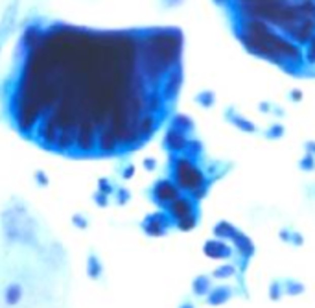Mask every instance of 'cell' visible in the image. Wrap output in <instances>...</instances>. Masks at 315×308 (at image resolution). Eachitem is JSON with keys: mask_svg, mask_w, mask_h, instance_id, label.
Instances as JSON below:
<instances>
[{"mask_svg": "<svg viewBox=\"0 0 315 308\" xmlns=\"http://www.w3.org/2000/svg\"><path fill=\"white\" fill-rule=\"evenodd\" d=\"M172 161V174L175 185L181 188V192L188 194L195 201H201L209 192V179L203 170L195 164V159L184 153H173Z\"/></svg>", "mask_w": 315, "mask_h": 308, "instance_id": "6da1fadb", "label": "cell"}, {"mask_svg": "<svg viewBox=\"0 0 315 308\" xmlns=\"http://www.w3.org/2000/svg\"><path fill=\"white\" fill-rule=\"evenodd\" d=\"M280 31H282L286 37H290L291 41H295L297 45L306 46L311 41V37L315 36V20L302 19L291 26H286V28H282Z\"/></svg>", "mask_w": 315, "mask_h": 308, "instance_id": "7a4b0ae2", "label": "cell"}, {"mask_svg": "<svg viewBox=\"0 0 315 308\" xmlns=\"http://www.w3.org/2000/svg\"><path fill=\"white\" fill-rule=\"evenodd\" d=\"M198 203L199 201H195L188 194H181L177 199H173L168 207H166V212H168L173 220V225L181 218H186L190 214H198Z\"/></svg>", "mask_w": 315, "mask_h": 308, "instance_id": "3957f363", "label": "cell"}, {"mask_svg": "<svg viewBox=\"0 0 315 308\" xmlns=\"http://www.w3.org/2000/svg\"><path fill=\"white\" fill-rule=\"evenodd\" d=\"M179 196H181V188L175 185L173 179L172 181H170V179H161V181L155 185V188H153V197H155V201H157L159 205H163L164 209L168 207L173 199H177Z\"/></svg>", "mask_w": 315, "mask_h": 308, "instance_id": "277c9868", "label": "cell"}, {"mask_svg": "<svg viewBox=\"0 0 315 308\" xmlns=\"http://www.w3.org/2000/svg\"><path fill=\"white\" fill-rule=\"evenodd\" d=\"M173 223L172 216H170L168 212H157V214H153L146 220L144 223V229H146L147 234H151V236H161L164 232L168 231V227Z\"/></svg>", "mask_w": 315, "mask_h": 308, "instance_id": "5b68a950", "label": "cell"}, {"mask_svg": "<svg viewBox=\"0 0 315 308\" xmlns=\"http://www.w3.org/2000/svg\"><path fill=\"white\" fill-rule=\"evenodd\" d=\"M181 83H183V74H181V69L175 66L163 80V91L161 92H163L164 100H175V96L179 94V89H181Z\"/></svg>", "mask_w": 315, "mask_h": 308, "instance_id": "8992f818", "label": "cell"}, {"mask_svg": "<svg viewBox=\"0 0 315 308\" xmlns=\"http://www.w3.org/2000/svg\"><path fill=\"white\" fill-rule=\"evenodd\" d=\"M205 255L210 258H218V260H223V258H230L232 257V249L227 246L225 240L221 238H212V240H207L203 248Z\"/></svg>", "mask_w": 315, "mask_h": 308, "instance_id": "52a82bcc", "label": "cell"}, {"mask_svg": "<svg viewBox=\"0 0 315 308\" xmlns=\"http://www.w3.org/2000/svg\"><path fill=\"white\" fill-rule=\"evenodd\" d=\"M186 144H188V136H186V133L179 131V129H175V127H170V131L166 133V148H168L170 152L184 153Z\"/></svg>", "mask_w": 315, "mask_h": 308, "instance_id": "ba28073f", "label": "cell"}, {"mask_svg": "<svg viewBox=\"0 0 315 308\" xmlns=\"http://www.w3.org/2000/svg\"><path fill=\"white\" fill-rule=\"evenodd\" d=\"M230 242L234 244V248H236V251H238V255L242 257V260H244L245 264L249 262V258L254 255V244L249 240V236H245L244 232H236L232 236V240Z\"/></svg>", "mask_w": 315, "mask_h": 308, "instance_id": "9c48e42d", "label": "cell"}, {"mask_svg": "<svg viewBox=\"0 0 315 308\" xmlns=\"http://www.w3.org/2000/svg\"><path fill=\"white\" fill-rule=\"evenodd\" d=\"M230 297H232V290L229 286H216V288H212L207 293V303L219 306V304L227 303Z\"/></svg>", "mask_w": 315, "mask_h": 308, "instance_id": "30bf717a", "label": "cell"}, {"mask_svg": "<svg viewBox=\"0 0 315 308\" xmlns=\"http://www.w3.org/2000/svg\"><path fill=\"white\" fill-rule=\"evenodd\" d=\"M238 232V229L230 225L229 222H219L216 227H214V234L216 238H221V240H232V236Z\"/></svg>", "mask_w": 315, "mask_h": 308, "instance_id": "8fae6325", "label": "cell"}, {"mask_svg": "<svg viewBox=\"0 0 315 308\" xmlns=\"http://www.w3.org/2000/svg\"><path fill=\"white\" fill-rule=\"evenodd\" d=\"M172 127H175V129H179V131H183V133H186V135H188V133L193 129V122H192V118H190V116L177 115L172 120Z\"/></svg>", "mask_w": 315, "mask_h": 308, "instance_id": "7c38bea8", "label": "cell"}, {"mask_svg": "<svg viewBox=\"0 0 315 308\" xmlns=\"http://www.w3.org/2000/svg\"><path fill=\"white\" fill-rule=\"evenodd\" d=\"M192 290H193V293H195V295H207V293L212 290V283H210L209 277L201 275V277H198L192 283Z\"/></svg>", "mask_w": 315, "mask_h": 308, "instance_id": "4fadbf2b", "label": "cell"}, {"mask_svg": "<svg viewBox=\"0 0 315 308\" xmlns=\"http://www.w3.org/2000/svg\"><path fill=\"white\" fill-rule=\"evenodd\" d=\"M198 223H199V216H198V214H190V216L177 220V222H175V227L181 229V231H192V229L195 227Z\"/></svg>", "mask_w": 315, "mask_h": 308, "instance_id": "5bb4252c", "label": "cell"}, {"mask_svg": "<svg viewBox=\"0 0 315 308\" xmlns=\"http://www.w3.org/2000/svg\"><path fill=\"white\" fill-rule=\"evenodd\" d=\"M304 63H306V66H315V36L311 37V41L306 45Z\"/></svg>", "mask_w": 315, "mask_h": 308, "instance_id": "9a60e30c", "label": "cell"}, {"mask_svg": "<svg viewBox=\"0 0 315 308\" xmlns=\"http://www.w3.org/2000/svg\"><path fill=\"white\" fill-rule=\"evenodd\" d=\"M232 120V124L238 129H242V131H245V133H253L256 127H254V124H251L247 118H242V116H234V118H230Z\"/></svg>", "mask_w": 315, "mask_h": 308, "instance_id": "2e32d148", "label": "cell"}, {"mask_svg": "<svg viewBox=\"0 0 315 308\" xmlns=\"http://www.w3.org/2000/svg\"><path fill=\"white\" fill-rule=\"evenodd\" d=\"M201 152H203V148H201V142L199 141H188V144H186V150H184V155L192 157V159H198V155H201Z\"/></svg>", "mask_w": 315, "mask_h": 308, "instance_id": "e0dca14e", "label": "cell"}, {"mask_svg": "<svg viewBox=\"0 0 315 308\" xmlns=\"http://www.w3.org/2000/svg\"><path fill=\"white\" fill-rule=\"evenodd\" d=\"M234 273H236V268H234V266H221V268H218L216 271L212 273V277L227 279V277H232Z\"/></svg>", "mask_w": 315, "mask_h": 308, "instance_id": "ac0fdd59", "label": "cell"}, {"mask_svg": "<svg viewBox=\"0 0 315 308\" xmlns=\"http://www.w3.org/2000/svg\"><path fill=\"white\" fill-rule=\"evenodd\" d=\"M284 290L288 295H297V293L304 292V286L299 283H295V281H288V283L284 284Z\"/></svg>", "mask_w": 315, "mask_h": 308, "instance_id": "d6986e66", "label": "cell"}, {"mask_svg": "<svg viewBox=\"0 0 315 308\" xmlns=\"http://www.w3.org/2000/svg\"><path fill=\"white\" fill-rule=\"evenodd\" d=\"M198 101L201 104L203 107H210L214 104V94L210 91H205V92H199L198 94Z\"/></svg>", "mask_w": 315, "mask_h": 308, "instance_id": "ffe728a7", "label": "cell"}, {"mask_svg": "<svg viewBox=\"0 0 315 308\" xmlns=\"http://www.w3.org/2000/svg\"><path fill=\"white\" fill-rule=\"evenodd\" d=\"M300 168H302V170H308V172H310V170H313V168H315V155H311V153H306V157L302 159V161H300Z\"/></svg>", "mask_w": 315, "mask_h": 308, "instance_id": "44dd1931", "label": "cell"}, {"mask_svg": "<svg viewBox=\"0 0 315 308\" xmlns=\"http://www.w3.org/2000/svg\"><path fill=\"white\" fill-rule=\"evenodd\" d=\"M271 297L273 299H279L280 295H284L286 293V290H284V284L282 283H273V286H271Z\"/></svg>", "mask_w": 315, "mask_h": 308, "instance_id": "7402d4cb", "label": "cell"}, {"mask_svg": "<svg viewBox=\"0 0 315 308\" xmlns=\"http://www.w3.org/2000/svg\"><path fill=\"white\" fill-rule=\"evenodd\" d=\"M282 133H284V127L280 126V124H274V126L269 129V136H273V139H279V136H282Z\"/></svg>", "mask_w": 315, "mask_h": 308, "instance_id": "603a6c76", "label": "cell"}, {"mask_svg": "<svg viewBox=\"0 0 315 308\" xmlns=\"http://www.w3.org/2000/svg\"><path fill=\"white\" fill-rule=\"evenodd\" d=\"M291 98H293L295 101H299V100H302V94H300L299 91H295V92H291Z\"/></svg>", "mask_w": 315, "mask_h": 308, "instance_id": "cb8c5ba5", "label": "cell"}, {"mask_svg": "<svg viewBox=\"0 0 315 308\" xmlns=\"http://www.w3.org/2000/svg\"><path fill=\"white\" fill-rule=\"evenodd\" d=\"M218 4H232V0H216Z\"/></svg>", "mask_w": 315, "mask_h": 308, "instance_id": "d4e9b609", "label": "cell"}, {"mask_svg": "<svg viewBox=\"0 0 315 308\" xmlns=\"http://www.w3.org/2000/svg\"><path fill=\"white\" fill-rule=\"evenodd\" d=\"M181 308H195V306H193L192 303H183L181 304Z\"/></svg>", "mask_w": 315, "mask_h": 308, "instance_id": "484cf974", "label": "cell"}, {"mask_svg": "<svg viewBox=\"0 0 315 308\" xmlns=\"http://www.w3.org/2000/svg\"><path fill=\"white\" fill-rule=\"evenodd\" d=\"M146 166L147 168H153V166H155V162H153V161H146Z\"/></svg>", "mask_w": 315, "mask_h": 308, "instance_id": "4316f807", "label": "cell"}, {"mask_svg": "<svg viewBox=\"0 0 315 308\" xmlns=\"http://www.w3.org/2000/svg\"><path fill=\"white\" fill-rule=\"evenodd\" d=\"M313 20H315V17H313Z\"/></svg>", "mask_w": 315, "mask_h": 308, "instance_id": "83f0119b", "label": "cell"}]
</instances>
